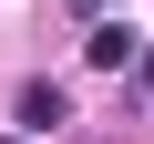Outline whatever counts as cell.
<instances>
[{"label":"cell","mask_w":154,"mask_h":144,"mask_svg":"<svg viewBox=\"0 0 154 144\" xmlns=\"http://www.w3.org/2000/svg\"><path fill=\"white\" fill-rule=\"evenodd\" d=\"M11 124H21V134H51V124H72V93H62V83H21Z\"/></svg>","instance_id":"6da1fadb"},{"label":"cell","mask_w":154,"mask_h":144,"mask_svg":"<svg viewBox=\"0 0 154 144\" xmlns=\"http://www.w3.org/2000/svg\"><path fill=\"white\" fill-rule=\"evenodd\" d=\"M134 52H144V41H134L123 21H103V11H93V31H82V62H93V72H123Z\"/></svg>","instance_id":"7a4b0ae2"},{"label":"cell","mask_w":154,"mask_h":144,"mask_svg":"<svg viewBox=\"0 0 154 144\" xmlns=\"http://www.w3.org/2000/svg\"><path fill=\"white\" fill-rule=\"evenodd\" d=\"M134 72H144V93H154V52H134Z\"/></svg>","instance_id":"3957f363"},{"label":"cell","mask_w":154,"mask_h":144,"mask_svg":"<svg viewBox=\"0 0 154 144\" xmlns=\"http://www.w3.org/2000/svg\"><path fill=\"white\" fill-rule=\"evenodd\" d=\"M72 11H82V21H93V11H103V0H72Z\"/></svg>","instance_id":"277c9868"},{"label":"cell","mask_w":154,"mask_h":144,"mask_svg":"<svg viewBox=\"0 0 154 144\" xmlns=\"http://www.w3.org/2000/svg\"><path fill=\"white\" fill-rule=\"evenodd\" d=\"M0 144H31V134H0Z\"/></svg>","instance_id":"5b68a950"}]
</instances>
